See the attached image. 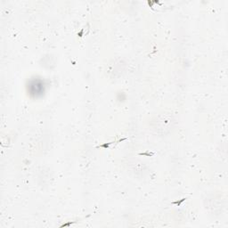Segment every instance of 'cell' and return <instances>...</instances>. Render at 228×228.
<instances>
[{"mask_svg": "<svg viewBox=\"0 0 228 228\" xmlns=\"http://www.w3.org/2000/svg\"><path fill=\"white\" fill-rule=\"evenodd\" d=\"M29 95H31L35 97L41 96L45 92L44 83L40 79L31 80L29 85Z\"/></svg>", "mask_w": 228, "mask_h": 228, "instance_id": "6da1fadb", "label": "cell"}, {"mask_svg": "<svg viewBox=\"0 0 228 228\" xmlns=\"http://www.w3.org/2000/svg\"><path fill=\"white\" fill-rule=\"evenodd\" d=\"M185 200H186V199H185V198H184V199H182L180 202H172V203H173V204H177V205H180V203H181L182 202H184Z\"/></svg>", "mask_w": 228, "mask_h": 228, "instance_id": "7a4b0ae2", "label": "cell"}]
</instances>
